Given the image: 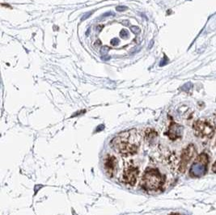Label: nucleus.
<instances>
[{"instance_id": "f257e3e1", "label": "nucleus", "mask_w": 216, "mask_h": 215, "mask_svg": "<svg viewBox=\"0 0 216 215\" xmlns=\"http://www.w3.org/2000/svg\"><path fill=\"white\" fill-rule=\"evenodd\" d=\"M141 143V135L137 129L122 132L111 141L113 149L122 155L129 156L137 153Z\"/></svg>"}, {"instance_id": "f03ea898", "label": "nucleus", "mask_w": 216, "mask_h": 215, "mask_svg": "<svg viewBox=\"0 0 216 215\" xmlns=\"http://www.w3.org/2000/svg\"><path fill=\"white\" fill-rule=\"evenodd\" d=\"M164 182L163 176L157 169H147L142 178V186L147 190L159 189Z\"/></svg>"}, {"instance_id": "7ed1b4c3", "label": "nucleus", "mask_w": 216, "mask_h": 215, "mask_svg": "<svg viewBox=\"0 0 216 215\" xmlns=\"http://www.w3.org/2000/svg\"><path fill=\"white\" fill-rule=\"evenodd\" d=\"M208 163H209V159L206 154L202 153L199 155L190 168V176L192 177H200L204 176L207 171Z\"/></svg>"}, {"instance_id": "20e7f679", "label": "nucleus", "mask_w": 216, "mask_h": 215, "mask_svg": "<svg viewBox=\"0 0 216 215\" xmlns=\"http://www.w3.org/2000/svg\"><path fill=\"white\" fill-rule=\"evenodd\" d=\"M194 130L195 135L198 137H211L214 135V129L210 123L206 121H197L194 124Z\"/></svg>"}, {"instance_id": "39448f33", "label": "nucleus", "mask_w": 216, "mask_h": 215, "mask_svg": "<svg viewBox=\"0 0 216 215\" xmlns=\"http://www.w3.org/2000/svg\"><path fill=\"white\" fill-rule=\"evenodd\" d=\"M196 153V148L193 144H190L184 150L182 154L181 162L179 164V172H185L187 168L188 164L190 162V160L193 159Z\"/></svg>"}, {"instance_id": "423d86ee", "label": "nucleus", "mask_w": 216, "mask_h": 215, "mask_svg": "<svg viewBox=\"0 0 216 215\" xmlns=\"http://www.w3.org/2000/svg\"><path fill=\"white\" fill-rule=\"evenodd\" d=\"M139 170L135 167H129L124 171L122 175V181L125 184L134 185L137 181Z\"/></svg>"}, {"instance_id": "0eeeda50", "label": "nucleus", "mask_w": 216, "mask_h": 215, "mask_svg": "<svg viewBox=\"0 0 216 215\" xmlns=\"http://www.w3.org/2000/svg\"><path fill=\"white\" fill-rule=\"evenodd\" d=\"M104 169L110 177H113L117 172V161L113 155H108L104 159Z\"/></svg>"}, {"instance_id": "6e6552de", "label": "nucleus", "mask_w": 216, "mask_h": 215, "mask_svg": "<svg viewBox=\"0 0 216 215\" xmlns=\"http://www.w3.org/2000/svg\"><path fill=\"white\" fill-rule=\"evenodd\" d=\"M182 130H183V128L181 125H177L176 123H172L170 125L168 135L172 140L177 139L182 136Z\"/></svg>"}, {"instance_id": "1a4fd4ad", "label": "nucleus", "mask_w": 216, "mask_h": 215, "mask_svg": "<svg viewBox=\"0 0 216 215\" xmlns=\"http://www.w3.org/2000/svg\"><path fill=\"white\" fill-rule=\"evenodd\" d=\"M131 31H132L133 33H140V29H139V27L131 26Z\"/></svg>"}, {"instance_id": "9d476101", "label": "nucleus", "mask_w": 216, "mask_h": 215, "mask_svg": "<svg viewBox=\"0 0 216 215\" xmlns=\"http://www.w3.org/2000/svg\"><path fill=\"white\" fill-rule=\"evenodd\" d=\"M116 10L119 12H122V11H124L127 10V7L125 6H118L116 7Z\"/></svg>"}, {"instance_id": "9b49d317", "label": "nucleus", "mask_w": 216, "mask_h": 215, "mask_svg": "<svg viewBox=\"0 0 216 215\" xmlns=\"http://www.w3.org/2000/svg\"><path fill=\"white\" fill-rule=\"evenodd\" d=\"M110 43H111V45H113V46H115V45H118V43H119V40L117 39V38H113V39L111 40Z\"/></svg>"}, {"instance_id": "f8f14e48", "label": "nucleus", "mask_w": 216, "mask_h": 215, "mask_svg": "<svg viewBox=\"0 0 216 215\" xmlns=\"http://www.w3.org/2000/svg\"><path fill=\"white\" fill-rule=\"evenodd\" d=\"M120 36L122 37H123V38H125V37H128V32H126V30H122L120 33Z\"/></svg>"}, {"instance_id": "ddd939ff", "label": "nucleus", "mask_w": 216, "mask_h": 215, "mask_svg": "<svg viewBox=\"0 0 216 215\" xmlns=\"http://www.w3.org/2000/svg\"><path fill=\"white\" fill-rule=\"evenodd\" d=\"M92 14V12H91V11H90V12H88L87 14H85L84 16L82 17V20H86V19H88V17H89Z\"/></svg>"}, {"instance_id": "4468645a", "label": "nucleus", "mask_w": 216, "mask_h": 215, "mask_svg": "<svg viewBox=\"0 0 216 215\" xmlns=\"http://www.w3.org/2000/svg\"><path fill=\"white\" fill-rule=\"evenodd\" d=\"M104 125H100V126H98V127L96 128V132H100V131H101L102 129H104Z\"/></svg>"}, {"instance_id": "2eb2a0df", "label": "nucleus", "mask_w": 216, "mask_h": 215, "mask_svg": "<svg viewBox=\"0 0 216 215\" xmlns=\"http://www.w3.org/2000/svg\"><path fill=\"white\" fill-rule=\"evenodd\" d=\"M110 16H114V13H113V12H111V11H110V12H107V13H105V14L103 15V16H104V17Z\"/></svg>"}, {"instance_id": "dca6fc26", "label": "nucleus", "mask_w": 216, "mask_h": 215, "mask_svg": "<svg viewBox=\"0 0 216 215\" xmlns=\"http://www.w3.org/2000/svg\"><path fill=\"white\" fill-rule=\"evenodd\" d=\"M212 172L216 173V161L214 162V163L212 165Z\"/></svg>"}, {"instance_id": "f3484780", "label": "nucleus", "mask_w": 216, "mask_h": 215, "mask_svg": "<svg viewBox=\"0 0 216 215\" xmlns=\"http://www.w3.org/2000/svg\"><path fill=\"white\" fill-rule=\"evenodd\" d=\"M105 49H108V47H104L103 49H101V53H104V54H106V53H107V52H108V51H105Z\"/></svg>"}, {"instance_id": "a211bd4d", "label": "nucleus", "mask_w": 216, "mask_h": 215, "mask_svg": "<svg viewBox=\"0 0 216 215\" xmlns=\"http://www.w3.org/2000/svg\"><path fill=\"white\" fill-rule=\"evenodd\" d=\"M170 215H181V214H179V213H171Z\"/></svg>"}]
</instances>
